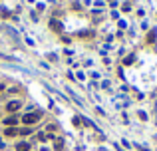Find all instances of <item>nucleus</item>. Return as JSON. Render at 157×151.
<instances>
[{"instance_id": "obj_7", "label": "nucleus", "mask_w": 157, "mask_h": 151, "mask_svg": "<svg viewBox=\"0 0 157 151\" xmlns=\"http://www.w3.org/2000/svg\"><path fill=\"white\" fill-rule=\"evenodd\" d=\"M4 123H6V125H10V127H12V125H14V123H16V117H14V115H12V117H8V119H4Z\"/></svg>"}, {"instance_id": "obj_11", "label": "nucleus", "mask_w": 157, "mask_h": 151, "mask_svg": "<svg viewBox=\"0 0 157 151\" xmlns=\"http://www.w3.org/2000/svg\"><path fill=\"white\" fill-rule=\"evenodd\" d=\"M42 151H48V149H46V147H44V149H42Z\"/></svg>"}, {"instance_id": "obj_1", "label": "nucleus", "mask_w": 157, "mask_h": 151, "mask_svg": "<svg viewBox=\"0 0 157 151\" xmlns=\"http://www.w3.org/2000/svg\"><path fill=\"white\" fill-rule=\"evenodd\" d=\"M40 115H42L40 112H30V113H26V115L22 117V121H24L26 125H30V123H36V121L40 119Z\"/></svg>"}, {"instance_id": "obj_3", "label": "nucleus", "mask_w": 157, "mask_h": 151, "mask_svg": "<svg viewBox=\"0 0 157 151\" xmlns=\"http://www.w3.org/2000/svg\"><path fill=\"white\" fill-rule=\"evenodd\" d=\"M16 151H30V143H26V141H20V143L16 145Z\"/></svg>"}, {"instance_id": "obj_5", "label": "nucleus", "mask_w": 157, "mask_h": 151, "mask_svg": "<svg viewBox=\"0 0 157 151\" xmlns=\"http://www.w3.org/2000/svg\"><path fill=\"white\" fill-rule=\"evenodd\" d=\"M16 133H18V129H16V127H8V129H6V135H8V137H14Z\"/></svg>"}, {"instance_id": "obj_4", "label": "nucleus", "mask_w": 157, "mask_h": 151, "mask_svg": "<svg viewBox=\"0 0 157 151\" xmlns=\"http://www.w3.org/2000/svg\"><path fill=\"white\" fill-rule=\"evenodd\" d=\"M18 108H20V102H10V104L6 106V110H8V112H16Z\"/></svg>"}, {"instance_id": "obj_10", "label": "nucleus", "mask_w": 157, "mask_h": 151, "mask_svg": "<svg viewBox=\"0 0 157 151\" xmlns=\"http://www.w3.org/2000/svg\"><path fill=\"white\" fill-rule=\"evenodd\" d=\"M20 133H22V135H28V133H30V129H28V127H24V129H20Z\"/></svg>"}, {"instance_id": "obj_2", "label": "nucleus", "mask_w": 157, "mask_h": 151, "mask_svg": "<svg viewBox=\"0 0 157 151\" xmlns=\"http://www.w3.org/2000/svg\"><path fill=\"white\" fill-rule=\"evenodd\" d=\"M50 28H52L54 32H62V24H60L58 20H54V18L50 20Z\"/></svg>"}, {"instance_id": "obj_9", "label": "nucleus", "mask_w": 157, "mask_h": 151, "mask_svg": "<svg viewBox=\"0 0 157 151\" xmlns=\"http://www.w3.org/2000/svg\"><path fill=\"white\" fill-rule=\"evenodd\" d=\"M131 62H133V56H127V58H125V64H127V66H129V64H131Z\"/></svg>"}, {"instance_id": "obj_8", "label": "nucleus", "mask_w": 157, "mask_h": 151, "mask_svg": "<svg viewBox=\"0 0 157 151\" xmlns=\"http://www.w3.org/2000/svg\"><path fill=\"white\" fill-rule=\"evenodd\" d=\"M38 139H40V141H46V139H48V133H46V131L38 133Z\"/></svg>"}, {"instance_id": "obj_6", "label": "nucleus", "mask_w": 157, "mask_h": 151, "mask_svg": "<svg viewBox=\"0 0 157 151\" xmlns=\"http://www.w3.org/2000/svg\"><path fill=\"white\" fill-rule=\"evenodd\" d=\"M54 147H56V151H62L64 149V141H62V139H56V145H54Z\"/></svg>"}]
</instances>
